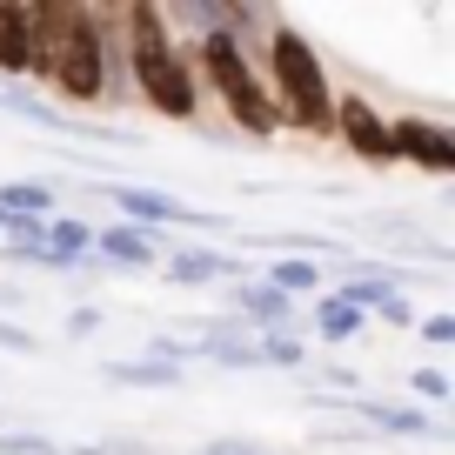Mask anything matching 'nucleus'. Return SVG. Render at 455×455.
<instances>
[{
	"mask_svg": "<svg viewBox=\"0 0 455 455\" xmlns=\"http://www.w3.org/2000/svg\"><path fill=\"white\" fill-rule=\"evenodd\" d=\"M0 108L20 114V121H41V128H54V134H108V128L81 121V114H60V108H47V100H34V94H0Z\"/></svg>",
	"mask_w": 455,
	"mask_h": 455,
	"instance_id": "obj_16",
	"label": "nucleus"
},
{
	"mask_svg": "<svg viewBox=\"0 0 455 455\" xmlns=\"http://www.w3.org/2000/svg\"><path fill=\"white\" fill-rule=\"evenodd\" d=\"M94 328H100V308H87V301H81V308L68 315V335L81 341V335H94Z\"/></svg>",
	"mask_w": 455,
	"mask_h": 455,
	"instance_id": "obj_27",
	"label": "nucleus"
},
{
	"mask_svg": "<svg viewBox=\"0 0 455 455\" xmlns=\"http://www.w3.org/2000/svg\"><path fill=\"white\" fill-rule=\"evenodd\" d=\"M195 355H208V362H221V369H261V348H255V335H248L242 322H214L208 335L195 341Z\"/></svg>",
	"mask_w": 455,
	"mask_h": 455,
	"instance_id": "obj_13",
	"label": "nucleus"
},
{
	"mask_svg": "<svg viewBox=\"0 0 455 455\" xmlns=\"http://www.w3.org/2000/svg\"><path fill=\"white\" fill-rule=\"evenodd\" d=\"M261 282H268L275 295L301 301V295H315V288H322V261H301V255H288V261H268V268H261Z\"/></svg>",
	"mask_w": 455,
	"mask_h": 455,
	"instance_id": "obj_17",
	"label": "nucleus"
},
{
	"mask_svg": "<svg viewBox=\"0 0 455 455\" xmlns=\"http://www.w3.org/2000/svg\"><path fill=\"white\" fill-rule=\"evenodd\" d=\"M0 74L7 81L41 74V0H0Z\"/></svg>",
	"mask_w": 455,
	"mask_h": 455,
	"instance_id": "obj_8",
	"label": "nucleus"
},
{
	"mask_svg": "<svg viewBox=\"0 0 455 455\" xmlns=\"http://www.w3.org/2000/svg\"><path fill=\"white\" fill-rule=\"evenodd\" d=\"M362 322H369V315H362V308H348V301H341L335 288H328V295L315 301V335H322V341H348V335H362Z\"/></svg>",
	"mask_w": 455,
	"mask_h": 455,
	"instance_id": "obj_18",
	"label": "nucleus"
},
{
	"mask_svg": "<svg viewBox=\"0 0 455 455\" xmlns=\"http://www.w3.org/2000/svg\"><path fill=\"white\" fill-rule=\"evenodd\" d=\"M14 301H20V288H14V282H0V308H14Z\"/></svg>",
	"mask_w": 455,
	"mask_h": 455,
	"instance_id": "obj_28",
	"label": "nucleus"
},
{
	"mask_svg": "<svg viewBox=\"0 0 455 455\" xmlns=\"http://www.w3.org/2000/svg\"><path fill=\"white\" fill-rule=\"evenodd\" d=\"M375 315H382L388 328H415V308H409V295H388V301H382Z\"/></svg>",
	"mask_w": 455,
	"mask_h": 455,
	"instance_id": "obj_25",
	"label": "nucleus"
},
{
	"mask_svg": "<svg viewBox=\"0 0 455 455\" xmlns=\"http://www.w3.org/2000/svg\"><path fill=\"white\" fill-rule=\"evenodd\" d=\"M94 268H155L161 261V242H155V228H134V221H108L94 228Z\"/></svg>",
	"mask_w": 455,
	"mask_h": 455,
	"instance_id": "obj_11",
	"label": "nucleus"
},
{
	"mask_svg": "<svg viewBox=\"0 0 455 455\" xmlns=\"http://www.w3.org/2000/svg\"><path fill=\"white\" fill-rule=\"evenodd\" d=\"M322 402H335V409L375 422V435H428V442L449 435V428H442L428 409H409V402H375V395H322Z\"/></svg>",
	"mask_w": 455,
	"mask_h": 455,
	"instance_id": "obj_9",
	"label": "nucleus"
},
{
	"mask_svg": "<svg viewBox=\"0 0 455 455\" xmlns=\"http://www.w3.org/2000/svg\"><path fill=\"white\" fill-rule=\"evenodd\" d=\"M409 388H415L422 402H449V395H455V382H449L442 369H415V375H409Z\"/></svg>",
	"mask_w": 455,
	"mask_h": 455,
	"instance_id": "obj_23",
	"label": "nucleus"
},
{
	"mask_svg": "<svg viewBox=\"0 0 455 455\" xmlns=\"http://www.w3.org/2000/svg\"><path fill=\"white\" fill-rule=\"evenodd\" d=\"M228 322L261 328V335H268V328H295V301L275 295L268 282H255V275H248V282H235V308H228Z\"/></svg>",
	"mask_w": 455,
	"mask_h": 455,
	"instance_id": "obj_12",
	"label": "nucleus"
},
{
	"mask_svg": "<svg viewBox=\"0 0 455 455\" xmlns=\"http://www.w3.org/2000/svg\"><path fill=\"white\" fill-rule=\"evenodd\" d=\"M261 60H268V100L282 114V128L301 134H335V87H328L322 54L308 47V34H295L288 20H275L261 34Z\"/></svg>",
	"mask_w": 455,
	"mask_h": 455,
	"instance_id": "obj_3",
	"label": "nucleus"
},
{
	"mask_svg": "<svg viewBox=\"0 0 455 455\" xmlns=\"http://www.w3.org/2000/svg\"><path fill=\"white\" fill-rule=\"evenodd\" d=\"M422 341L449 348V341H455V315H428V322H422Z\"/></svg>",
	"mask_w": 455,
	"mask_h": 455,
	"instance_id": "obj_26",
	"label": "nucleus"
},
{
	"mask_svg": "<svg viewBox=\"0 0 455 455\" xmlns=\"http://www.w3.org/2000/svg\"><path fill=\"white\" fill-rule=\"evenodd\" d=\"M201 455H288V449L255 442V435H214V442H201Z\"/></svg>",
	"mask_w": 455,
	"mask_h": 455,
	"instance_id": "obj_22",
	"label": "nucleus"
},
{
	"mask_svg": "<svg viewBox=\"0 0 455 455\" xmlns=\"http://www.w3.org/2000/svg\"><path fill=\"white\" fill-rule=\"evenodd\" d=\"M388 148H395V161H409L422 174H455V128H442L428 114H395L388 121Z\"/></svg>",
	"mask_w": 455,
	"mask_h": 455,
	"instance_id": "obj_7",
	"label": "nucleus"
},
{
	"mask_svg": "<svg viewBox=\"0 0 455 455\" xmlns=\"http://www.w3.org/2000/svg\"><path fill=\"white\" fill-rule=\"evenodd\" d=\"M94 255V228L74 214H47V275H68Z\"/></svg>",
	"mask_w": 455,
	"mask_h": 455,
	"instance_id": "obj_14",
	"label": "nucleus"
},
{
	"mask_svg": "<svg viewBox=\"0 0 455 455\" xmlns=\"http://www.w3.org/2000/svg\"><path fill=\"white\" fill-rule=\"evenodd\" d=\"M94 195L108 201V208H121V221H134V228H228L221 214L188 208V201H181V195H168V188H141V181H94Z\"/></svg>",
	"mask_w": 455,
	"mask_h": 455,
	"instance_id": "obj_5",
	"label": "nucleus"
},
{
	"mask_svg": "<svg viewBox=\"0 0 455 455\" xmlns=\"http://www.w3.org/2000/svg\"><path fill=\"white\" fill-rule=\"evenodd\" d=\"M0 228H7V214H0Z\"/></svg>",
	"mask_w": 455,
	"mask_h": 455,
	"instance_id": "obj_29",
	"label": "nucleus"
},
{
	"mask_svg": "<svg viewBox=\"0 0 455 455\" xmlns=\"http://www.w3.org/2000/svg\"><path fill=\"white\" fill-rule=\"evenodd\" d=\"M41 74L60 87V100H100L114 81V34L108 7L81 0H41Z\"/></svg>",
	"mask_w": 455,
	"mask_h": 455,
	"instance_id": "obj_2",
	"label": "nucleus"
},
{
	"mask_svg": "<svg viewBox=\"0 0 455 455\" xmlns=\"http://www.w3.org/2000/svg\"><path fill=\"white\" fill-rule=\"evenodd\" d=\"M161 275H168L174 288H208V282H248V261L242 255H221V248H174L168 261H161Z\"/></svg>",
	"mask_w": 455,
	"mask_h": 455,
	"instance_id": "obj_10",
	"label": "nucleus"
},
{
	"mask_svg": "<svg viewBox=\"0 0 455 455\" xmlns=\"http://www.w3.org/2000/svg\"><path fill=\"white\" fill-rule=\"evenodd\" d=\"M335 134L348 141V155L362 168H395V148H388V114L369 94H335Z\"/></svg>",
	"mask_w": 455,
	"mask_h": 455,
	"instance_id": "obj_6",
	"label": "nucleus"
},
{
	"mask_svg": "<svg viewBox=\"0 0 455 455\" xmlns=\"http://www.w3.org/2000/svg\"><path fill=\"white\" fill-rule=\"evenodd\" d=\"M100 382L108 388H181V369L141 355V362H100Z\"/></svg>",
	"mask_w": 455,
	"mask_h": 455,
	"instance_id": "obj_15",
	"label": "nucleus"
},
{
	"mask_svg": "<svg viewBox=\"0 0 455 455\" xmlns=\"http://www.w3.org/2000/svg\"><path fill=\"white\" fill-rule=\"evenodd\" d=\"M188 60H195V81L214 87V100L228 108V121L242 134H255V141H275L282 134V114H275L268 87H261L255 60H248L242 41H228V34H208V41L188 47Z\"/></svg>",
	"mask_w": 455,
	"mask_h": 455,
	"instance_id": "obj_4",
	"label": "nucleus"
},
{
	"mask_svg": "<svg viewBox=\"0 0 455 455\" xmlns=\"http://www.w3.org/2000/svg\"><path fill=\"white\" fill-rule=\"evenodd\" d=\"M0 455H60V442L41 435V428H7V435H0Z\"/></svg>",
	"mask_w": 455,
	"mask_h": 455,
	"instance_id": "obj_21",
	"label": "nucleus"
},
{
	"mask_svg": "<svg viewBox=\"0 0 455 455\" xmlns=\"http://www.w3.org/2000/svg\"><path fill=\"white\" fill-rule=\"evenodd\" d=\"M255 348H261V369H308V341L295 328H268V335H255Z\"/></svg>",
	"mask_w": 455,
	"mask_h": 455,
	"instance_id": "obj_20",
	"label": "nucleus"
},
{
	"mask_svg": "<svg viewBox=\"0 0 455 455\" xmlns=\"http://www.w3.org/2000/svg\"><path fill=\"white\" fill-rule=\"evenodd\" d=\"M114 28H128V41H114V54L128 60V81L141 87V100L161 121H195L201 114V81L188 47L161 28V7L134 0V7H114Z\"/></svg>",
	"mask_w": 455,
	"mask_h": 455,
	"instance_id": "obj_1",
	"label": "nucleus"
},
{
	"mask_svg": "<svg viewBox=\"0 0 455 455\" xmlns=\"http://www.w3.org/2000/svg\"><path fill=\"white\" fill-rule=\"evenodd\" d=\"M0 348H7V355H34V348H41V335H34V328H20V322H0Z\"/></svg>",
	"mask_w": 455,
	"mask_h": 455,
	"instance_id": "obj_24",
	"label": "nucleus"
},
{
	"mask_svg": "<svg viewBox=\"0 0 455 455\" xmlns=\"http://www.w3.org/2000/svg\"><path fill=\"white\" fill-rule=\"evenodd\" d=\"M0 214L47 221V214H54V188H47V181H0Z\"/></svg>",
	"mask_w": 455,
	"mask_h": 455,
	"instance_id": "obj_19",
	"label": "nucleus"
}]
</instances>
